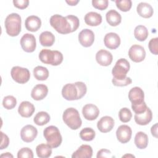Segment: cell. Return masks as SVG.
<instances>
[{
	"instance_id": "obj_45",
	"label": "cell",
	"mask_w": 158,
	"mask_h": 158,
	"mask_svg": "<svg viewBox=\"0 0 158 158\" xmlns=\"http://www.w3.org/2000/svg\"><path fill=\"white\" fill-rule=\"evenodd\" d=\"M1 143L0 149H3L6 148L9 146V137L2 131H1Z\"/></svg>"
},
{
	"instance_id": "obj_18",
	"label": "cell",
	"mask_w": 158,
	"mask_h": 158,
	"mask_svg": "<svg viewBox=\"0 0 158 158\" xmlns=\"http://www.w3.org/2000/svg\"><path fill=\"white\" fill-rule=\"evenodd\" d=\"M96 60L99 65L108 66L112 63L113 56L109 51L105 49H101L96 54Z\"/></svg>"
},
{
	"instance_id": "obj_2",
	"label": "cell",
	"mask_w": 158,
	"mask_h": 158,
	"mask_svg": "<svg viewBox=\"0 0 158 158\" xmlns=\"http://www.w3.org/2000/svg\"><path fill=\"white\" fill-rule=\"evenodd\" d=\"M21 17L17 13L8 15L4 22L6 33L10 36H17L21 31Z\"/></svg>"
},
{
	"instance_id": "obj_34",
	"label": "cell",
	"mask_w": 158,
	"mask_h": 158,
	"mask_svg": "<svg viewBox=\"0 0 158 158\" xmlns=\"http://www.w3.org/2000/svg\"><path fill=\"white\" fill-rule=\"evenodd\" d=\"M17 104V100L15 97L11 95L6 96L4 98L2 101V105L6 109L10 110L15 107Z\"/></svg>"
},
{
	"instance_id": "obj_42",
	"label": "cell",
	"mask_w": 158,
	"mask_h": 158,
	"mask_svg": "<svg viewBox=\"0 0 158 158\" xmlns=\"http://www.w3.org/2000/svg\"><path fill=\"white\" fill-rule=\"evenodd\" d=\"M131 108L135 114H141L145 112L148 107L146 102L144 101L141 104H131Z\"/></svg>"
},
{
	"instance_id": "obj_14",
	"label": "cell",
	"mask_w": 158,
	"mask_h": 158,
	"mask_svg": "<svg viewBox=\"0 0 158 158\" xmlns=\"http://www.w3.org/2000/svg\"><path fill=\"white\" fill-rule=\"evenodd\" d=\"M105 46L110 49H115L120 44V38L115 33L110 32L107 33L104 38Z\"/></svg>"
},
{
	"instance_id": "obj_3",
	"label": "cell",
	"mask_w": 158,
	"mask_h": 158,
	"mask_svg": "<svg viewBox=\"0 0 158 158\" xmlns=\"http://www.w3.org/2000/svg\"><path fill=\"white\" fill-rule=\"evenodd\" d=\"M62 119L64 123L72 130H77L81 126L82 121L79 112L73 107H69L64 110Z\"/></svg>"
},
{
	"instance_id": "obj_26",
	"label": "cell",
	"mask_w": 158,
	"mask_h": 158,
	"mask_svg": "<svg viewBox=\"0 0 158 158\" xmlns=\"http://www.w3.org/2000/svg\"><path fill=\"white\" fill-rule=\"evenodd\" d=\"M107 22L112 27H115L119 25L122 20L121 15L115 10L111 9L109 10L106 15Z\"/></svg>"
},
{
	"instance_id": "obj_15",
	"label": "cell",
	"mask_w": 158,
	"mask_h": 158,
	"mask_svg": "<svg viewBox=\"0 0 158 158\" xmlns=\"http://www.w3.org/2000/svg\"><path fill=\"white\" fill-rule=\"evenodd\" d=\"M82 114L85 119L88 120H95L99 114L98 107L93 104H87L82 109Z\"/></svg>"
},
{
	"instance_id": "obj_43",
	"label": "cell",
	"mask_w": 158,
	"mask_h": 158,
	"mask_svg": "<svg viewBox=\"0 0 158 158\" xmlns=\"http://www.w3.org/2000/svg\"><path fill=\"white\" fill-rule=\"evenodd\" d=\"M66 17L69 20V21L72 25L73 32L76 31L80 25V22H79L78 18L77 16L73 15H69Z\"/></svg>"
},
{
	"instance_id": "obj_48",
	"label": "cell",
	"mask_w": 158,
	"mask_h": 158,
	"mask_svg": "<svg viewBox=\"0 0 158 158\" xmlns=\"http://www.w3.org/2000/svg\"><path fill=\"white\" fill-rule=\"evenodd\" d=\"M70 6H75L78 2H79L78 0H70L65 1Z\"/></svg>"
},
{
	"instance_id": "obj_33",
	"label": "cell",
	"mask_w": 158,
	"mask_h": 158,
	"mask_svg": "<svg viewBox=\"0 0 158 158\" xmlns=\"http://www.w3.org/2000/svg\"><path fill=\"white\" fill-rule=\"evenodd\" d=\"M96 135V133L94 130L89 127H86L83 128L80 132V138L86 141H92Z\"/></svg>"
},
{
	"instance_id": "obj_7",
	"label": "cell",
	"mask_w": 158,
	"mask_h": 158,
	"mask_svg": "<svg viewBox=\"0 0 158 158\" xmlns=\"http://www.w3.org/2000/svg\"><path fill=\"white\" fill-rule=\"evenodd\" d=\"M10 75L15 81L20 84L27 83L30 77L28 69L19 66L13 67L10 71Z\"/></svg>"
},
{
	"instance_id": "obj_6",
	"label": "cell",
	"mask_w": 158,
	"mask_h": 158,
	"mask_svg": "<svg viewBox=\"0 0 158 158\" xmlns=\"http://www.w3.org/2000/svg\"><path fill=\"white\" fill-rule=\"evenodd\" d=\"M130 68L129 62L124 58L118 59L112 70L113 78L120 80L127 77V74Z\"/></svg>"
},
{
	"instance_id": "obj_23",
	"label": "cell",
	"mask_w": 158,
	"mask_h": 158,
	"mask_svg": "<svg viewBox=\"0 0 158 158\" xmlns=\"http://www.w3.org/2000/svg\"><path fill=\"white\" fill-rule=\"evenodd\" d=\"M135 122L140 125H148L152 118V113L151 110L148 107L145 112L141 114H135Z\"/></svg>"
},
{
	"instance_id": "obj_41",
	"label": "cell",
	"mask_w": 158,
	"mask_h": 158,
	"mask_svg": "<svg viewBox=\"0 0 158 158\" xmlns=\"http://www.w3.org/2000/svg\"><path fill=\"white\" fill-rule=\"evenodd\" d=\"M158 38H152L148 44L149 49L151 53L155 55H157L158 54Z\"/></svg>"
},
{
	"instance_id": "obj_10",
	"label": "cell",
	"mask_w": 158,
	"mask_h": 158,
	"mask_svg": "<svg viewBox=\"0 0 158 158\" xmlns=\"http://www.w3.org/2000/svg\"><path fill=\"white\" fill-rule=\"evenodd\" d=\"M38 135L36 128L31 125H27L23 127L20 131V136L22 139L26 143L33 141Z\"/></svg>"
},
{
	"instance_id": "obj_25",
	"label": "cell",
	"mask_w": 158,
	"mask_h": 158,
	"mask_svg": "<svg viewBox=\"0 0 158 158\" xmlns=\"http://www.w3.org/2000/svg\"><path fill=\"white\" fill-rule=\"evenodd\" d=\"M84 20L88 25L95 27L101 23L102 16L96 12H89L85 15Z\"/></svg>"
},
{
	"instance_id": "obj_30",
	"label": "cell",
	"mask_w": 158,
	"mask_h": 158,
	"mask_svg": "<svg viewBox=\"0 0 158 158\" xmlns=\"http://www.w3.org/2000/svg\"><path fill=\"white\" fill-rule=\"evenodd\" d=\"M148 30L144 25H138L134 30V36L139 41H144L148 36Z\"/></svg>"
},
{
	"instance_id": "obj_20",
	"label": "cell",
	"mask_w": 158,
	"mask_h": 158,
	"mask_svg": "<svg viewBox=\"0 0 158 158\" xmlns=\"http://www.w3.org/2000/svg\"><path fill=\"white\" fill-rule=\"evenodd\" d=\"M35 110V106L33 104L29 101H22L18 108L19 114L23 117H31Z\"/></svg>"
},
{
	"instance_id": "obj_35",
	"label": "cell",
	"mask_w": 158,
	"mask_h": 158,
	"mask_svg": "<svg viewBox=\"0 0 158 158\" xmlns=\"http://www.w3.org/2000/svg\"><path fill=\"white\" fill-rule=\"evenodd\" d=\"M118 117L121 122L126 123L131 120L132 117V114L129 109L127 107H123L118 112Z\"/></svg>"
},
{
	"instance_id": "obj_19",
	"label": "cell",
	"mask_w": 158,
	"mask_h": 158,
	"mask_svg": "<svg viewBox=\"0 0 158 158\" xmlns=\"http://www.w3.org/2000/svg\"><path fill=\"white\" fill-rule=\"evenodd\" d=\"M48 86L44 84H38L33 87L31 92V98L36 100L40 101L43 99L48 94Z\"/></svg>"
},
{
	"instance_id": "obj_47",
	"label": "cell",
	"mask_w": 158,
	"mask_h": 158,
	"mask_svg": "<svg viewBox=\"0 0 158 158\" xmlns=\"http://www.w3.org/2000/svg\"><path fill=\"white\" fill-rule=\"evenodd\" d=\"M151 131L152 136L157 138V123H155L154 125L152 126L151 128Z\"/></svg>"
},
{
	"instance_id": "obj_1",
	"label": "cell",
	"mask_w": 158,
	"mask_h": 158,
	"mask_svg": "<svg viewBox=\"0 0 158 158\" xmlns=\"http://www.w3.org/2000/svg\"><path fill=\"white\" fill-rule=\"evenodd\" d=\"M49 22L51 25L60 34H68L73 32L72 25L67 17L55 14L51 17Z\"/></svg>"
},
{
	"instance_id": "obj_49",
	"label": "cell",
	"mask_w": 158,
	"mask_h": 158,
	"mask_svg": "<svg viewBox=\"0 0 158 158\" xmlns=\"http://www.w3.org/2000/svg\"><path fill=\"white\" fill-rule=\"evenodd\" d=\"M1 157H13V156L10 154V152H6L4 154H2L1 155Z\"/></svg>"
},
{
	"instance_id": "obj_16",
	"label": "cell",
	"mask_w": 158,
	"mask_h": 158,
	"mask_svg": "<svg viewBox=\"0 0 158 158\" xmlns=\"http://www.w3.org/2000/svg\"><path fill=\"white\" fill-rule=\"evenodd\" d=\"M144 91L138 86L132 88L128 92V99L131 104H141L144 102Z\"/></svg>"
},
{
	"instance_id": "obj_39",
	"label": "cell",
	"mask_w": 158,
	"mask_h": 158,
	"mask_svg": "<svg viewBox=\"0 0 158 158\" xmlns=\"http://www.w3.org/2000/svg\"><path fill=\"white\" fill-rule=\"evenodd\" d=\"M112 82L113 85L116 86H125L131 84L132 82V80L131 78L127 77L125 78L120 79V80H117L113 78L112 80Z\"/></svg>"
},
{
	"instance_id": "obj_37",
	"label": "cell",
	"mask_w": 158,
	"mask_h": 158,
	"mask_svg": "<svg viewBox=\"0 0 158 158\" xmlns=\"http://www.w3.org/2000/svg\"><path fill=\"white\" fill-rule=\"evenodd\" d=\"M77 89H78V97H77V100L81 99L83 98L87 91V88L86 85L82 82V81H77L75 83Z\"/></svg>"
},
{
	"instance_id": "obj_21",
	"label": "cell",
	"mask_w": 158,
	"mask_h": 158,
	"mask_svg": "<svg viewBox=\"0 0 158 158\" xmlns=\"http://www.w3.org/2000/svg\"><path fill=\"white\" fill-rule=\"evenodd\" d=\"M93 156V149L88 144L81 145L72 155V158H91Z\"/></svg>"
},
{
	"instance_id": "obj_46",
	"label": "cell",
	"mask_w": 158,
	"mask_h": 158,
	"mask_svg": "<svg viewBox=\"0 0 158 158\" xmlns=\"http://www.w3.org/2000/svg\"><path fill=\"white\" fill-rule=\"evenodd\" d=\"M96 157L97 158L110 157H112V156L111 155V152L109 150L106 149H102L98 152Z\"/></svg>"
},
{
	"instance_id": "obj_27",
	"label": "cell",
	"mask_w": 158,
	"mask_h": 158,
	"mask_svg": "<svg viewBox=\"0 0 158 158\" xmlns=\"http://www.w3.org/2000/svg\"><path fill=\"white\" fill-rule=\"evenodd\" d=\"M39 41L43 46H51L55 41V36L51 32L45 31L42 32L39 36Z\"/></svg>"
},
{
	"instance_id": "obj_5",
	"label": "cell",
	"mask_w": 158,
	"mask_h": 158,
	"mask_svg": "<svg viewBox=\"0 0 158 158\" xmlns=\"http://www.w3.org/2000/svg\"><path fill=\"white\" fill-rule=\"evenodd\" d=\"M43 136L46 139L47 143L52 148H57L62 141V138L60 131L57 127L51 125L44 128L43 131Z\"/></svg>"
},
{
	"instance_id": "obj_38",
	"label": "cell",
	"mask_w": 158,
	"mask_h": 158,
	"mask_svg": "<svg viewBox=\"0 0 158 158\" xmlns=\"http://www.w3.org/2000/svg\"><path fill=\"white\" fill-rule=\"evenodd\" d=\"M17 157H27V158H33V153L31 149L28 148H22L17 152Z\"/></svg>"
},
{
	"instance_id": "obj_11",
	"label": "cell",
	"mask_w": 158,
	"mask_h": 158,
	"mask_svg": "<svg viewBox=\"0 0 158 158\" xmlns=\"http://www.w3.org/2000/svg\"><path fill=\"white\" fill-rule=\"evenodd\" d=\"M78 41L85 48L91 46L94 41V34L93 31L88 28L82 30L79 33Z\"/></svg>"
},
{
	"instance_id": "obj_13",
	"label": "cell",
	"mask_w": 158,
	"mask_h": 158,
	"mask_svg": "<svg viewBox=\"0 0 158 158\" xmlns=\"http://www.w3.org/2000/svg\"><path fill=\"white\" fill-rule=\"evenodd\" d=\"M62 95L68 101L77 100L78 89L75 83H67L62 89Z\"/></svg>"
},
{
	"instance_id": "obj_12",
	"label": "cell",
	"mask_w": 158,
	"mask_h": 158,
	"mask_svg": "<svg viewBox=\"0 0 158 158\" xmlns=\"http://www.w3.org/2000/svg\"><path fill=\"white\" fill-rule=\"evenodd\" d=\"M132 130L130 127L127 125L119 126L116 131L117 138L121 143H128L131 137Z\"/></svg>"
},
{
	"instance_id": "obj_9",
	"label": "cell",
	"mask_w": 158,
	"mask_h": 158,
	"mask_svg": "<svg viewBox=\"0 0 158 158\" xmlns=\"http://www.w3.org/2000/svg\"><path fill=\"white\" fill-rule=\"evenodd\" d=\"M128 56L132 61L140 62L145 59L146 51L143 46L138 44H133L129 49Z\"/></svg>"
},
{
	"instance_id": "obj_17",
	"label": "cell",
	"mask_w": 158,
	"mask_h": 158,
	"mask_svg": "<svg viewBox=\"0 0 158 158\" xmlns=\"http://www.w3.org/2000/svg\"><path fill=\"white\" fill-rule=\"evenodd\" d=\"M114 120L110 116H104L97 123L98 130L102 133L110 131L114 127Z\"/></svg>"
},
{
	"instance_id": "obj_40",
	"label": "cell",
	"mask_w": 158,
	"mask_h": 158,
	"mask_svg": "<svg viewBox=\"0 0 158 158\" xmlns=\"http://www.w3.org/2000/svg\"><path fill=\"white\" fill-rule=\"evenodd\" d=\"M109 2L107 0H93V6L99 10H104L108 6Z\"/></svg>"
},
{
	"instance_id": "obj_44",
	"label": "cell",
	"mask_w": 158,
	"mask_h": 158,
	"mask_svg": "<svg viewBox=\"0 0 158 158\" xmlns=\"http://www.w3.org/2000/svg\"><path fill=\"white\" fill-rule=\"evenodd\" d=\"M13 3L15 7L17 8L23 9L28 7L29 4L28 0H14Z\"/></svg>"
},
{
	"instance_id": "obj_28",
	"label": "cell",
	"mask_w": 158,
	"mask_h": 158,
	"mask_svg": "<svg viewBox=\"0 0 158 158\" xmlns=\"http://www.w3.org/2000/svg\"><path fill=\"white\" fill-rule=\"evenodd\" d=\"M135 144L138 149H145L148 144V135L143 131H138L135 137Z\"/></svg>"
},
{
	"instance_id": "obj_24",
	"label": "cell",
	"mask_w": 158,
	"mask_h": 158,
	"mask_svg": "<svg viewBox=\"0 0 158 158\" xmlns=\"http://www.w3.org/2000/svg\"><path fill=\"white\" fill-rule=\"evenodd\" d=\"M136 10L141 17L143 18H150L153 15V8L147 2H139L136 7Z\"/></svg>"
},
{
	"instance_id": "obj_32",
	"label": "cell",
	"mask_w": 158,
	"mask_h": 158,
	"mask_svg": "<svg viewBox=\"0 0 158 158\" xmlns=\"http://www.w3.org/2000/svg\"><path fill=\"white\" fill-rule=\"evenodd\" d=\"M50 120V115L49 114L44 111L38 112L33 118L35 124L39 126H43L48 123Z\"/></svg>"
},
{
	"instance_id": "obj_8",
	"label": "cell",
	"mask_w": 158,
	"mask_h": 158,
	"mask_svg": "<svg viewBox=\"0 0 158 158\" xmlns=\"http://www.w3.org/2000/svg\"><path fill=\"white\" fill-rule=\"evenodd\" d=\"M20 44L22 49L27 52H33L36 46V39L33 35L25 33L20 39Z\"/></svg>"
},
{
	"instance_id": "obj_31",
	"label": "cell",
	"mask_w": 158,
	"mask_h": 158,
	"mask_svg": "<svg viewBox=\"0 0 158 158\" xmlns=\"http://www.w3.org/2000/svg\"><path fill=\"white\" fill-rule=\"evenodd\" d=\"M33 75L38 80H46L49 77V71L46 67L36 66L33 69Z\"/></svg>"
},
{
	"instance_id": "obj_4",
	"label": "cell",
	"mask_w": 158,
	"mask_h": 158,
	"mask_svg": "<svg viewBox=\"0 0 158 158\" xmlns=\"http://www.w3.org/2000/svg\"><path fill=\"white\" fill-rule=\"evenodd\" d=\"M39 59L44 64L56 66L60 64L63 61V55L57 50L52 51L44 49L40 52Z\"/></svg>"
},
{
	"instance_id": "obj_50",
	"label": "cell",
	"mask_w": 158,
	"mask_h": 158,
	"mask_svg": "<svg viewBox=\"0 0 158 158\" xmlns=\"http://www.w3.org/2000/svg\"><path fill=\"white\" fill-rule=\"evenodd\" d=\"M127 156H128V157H129V156H131V157H135V156H133V155H128V154H126V155H125V156H123V157H127Z\"/></svg>"
},
{
	"instance_id": "obj_36",
	"label": "cell",
	"mask_w": 158,
	"mask_h": 158,
	"mask_svg": "<svg viewBox=\"0 0 158 158\" xmlns=\"http://www.w3.org/2000/svg\"><path fill=\"white\" fill-rule=\"evenodd\" d=\"M115 2L117 8L123 12L128 11L132 6L131 0H116Z\"/></svg>"
},
{
	"instance_id": "obj_22",
	"label": "cell",
	"mask_w": 158,
	"mask_h": 158,
	"mask_svg": "<svg viewBox=\"0 0 158 158\" xmlns=\"http://www.w3.org/2000/svg\"><path fill=\"white\" fill-rule=\"evenodd\" d=\"M25 28L27 30L35 32L40 29L41 25V19L36 15H30L25 22Z\"/></svg>"
},
{
	"instance_id": "obj_29",
	"label": "cell",
	"mask_w": 158,
	"mask_h": 158,
	"mask_svg": "<svg viewBox=\"0 0 158 158\" xmlns=\"http://www.w3.org/2000/svg\"><path fill=\"white\" fill-rule=\"evenodd\" d=\"M36 154L40 158H48L51 156L52 148L48 144L41 143L36 148Z\"/></svg>"
}]
</instances>
